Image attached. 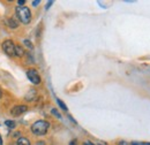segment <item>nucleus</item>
<instances>
[{"mask_svg":"<svg viewBox=\"0 0 150 145\" xmlns=\"http://www.w3.org/2000/svg\"><path fill=\"white\" fill-rule=\"evenodd\" d=\"M50 127L49 122L47 121H44V120H38L36 121L33 126H31V131L37 135V136H43L47 132V129Z\"/></svg>","mask_w":150,"mask_h":145,"instance_id":"nucleus-1","label":"nucleus"},{"mask_svg":"<svg viewBox=\"0 0 150 145\" xmlns=\"http://www.w3.org/2000/svg\"><path fill=\"white\" fill-rule=\"evenodd\" d=\"M16 16L19 18V20L23 23V24H28L31 21V13L30 9L25 6H19L16 8Z\"/></svg>","mask_w":150,"mask_h":145,"instance_id":"nucleus-2","label":"nucleus"},{"mask_svg":"<svg viewBox=\"0 0 150 145\" xmlns=\"http://www.w3.org/2000/svg\"><path fill=\"white\" fill-rule=\"evenodd\" d=\"M15 45H14V43L12 42V40H6V42H4V44H2V49H4V51H5V53L8 55V56H15L16 55V52H15Z\"/></svg>","mask_w":150,"mask_h":145,"instance_id":"nucleus-3","label":"nucleus"},{"mask_svg":"<svg viewBox=\"0 0 150 145\" xmlns=\"http://www.w3.org/2000/svg\"><path fill=\"white\" fill-rule=\"evenodd\" d=\"M27 76H28V78H29V81L33 83V84H39L40 83V76H39V74H38L35 69H30V70H28L27 72Z\"/></svg>","mask_w":150,"mask_h":145,"instance_id":"nucleus-4","label":"nucleus"},{"mask_svg":"<svg viewBox=\"0 0 150 145\" xmlns=\"http://www.w3.org/2000/svg\"><path fill=\"white\" fill-rule=\"evenodd\" d=\"M27 109H28V107L24 106V105H16V106H14L13 108L11 109V114L14 115V116H19L22 113L27 112Z\"/></svg>","mask_w":150,"mask_h":145,"instance_id":"nucleus-5","label":"nucleus"},{"mask_svg":"<svg viewBox=\"0 0 150 145\" xmlns=\"http://www.w3.org/2000/svg\"><path fill=\"white\" fill-rule=\"evenodd\" d=\"M8 25H9L11 28L15 29V28H18L19 23H18V21H16L14 18H8Z\"/></svg>","mask_w":150,"mask_h":145,"instance_id":"nucleus-6","label":"nucleus"},{"mask_svg":"<svg viewBox=\"0 0 150 145\" xmlns=\"http://www.w3.org/2000/svg\"><path fill=\"white\" fill-rule=\"evenodd\" d=\"M16 145H30V142H29V139L25 138V137H20L19 139H18Z\"/></svg>","mask_w":150,"mask_h":145,"instance_id":"nucleus-7","label":"nucleus"},{"mask_svg":"<svg viewBox=\"0 0 150 145\" xmlns=\"http://www.w3.org/2000/svg\"><path fill=\"white\" fill-rule=\"evenodd\" d=\"M15 52H16V55H18V56H22V55L24 54V51H23V49H22L20 45H18V46L15 47Z\"/></svg>","mask_w":150,"mask_h":145,"instance_id":"nucleus-8","label":"nucleus"},{"mask_svg":"<svg viewBox=\"0 0 150 145\" xmlns=\"http://www.w3.org/2000/svg\"><path fill=\"white\" fill-rule=\"evenodd\" d=\"M5 125H6L8 128H14V127H15V122H14V121H11V120L5 121Z\"/></svg>","mask_w":150,"mask_h":145,"instance_id":"nucleus-9","label":"nucleus"},{"mask_svg":"<svg viewBox=\"0 0 150 145\" xmlns=\"http://www.w3.org/2000/svg\"><path fill=\"white\" fill-rule=\"evenodd\" d=\"M57 103L59 104V106L64 109V111H67V107H66V105H65V103H64V101H61L60 99H57Z\"/></svg>","mask_w":150,"mask_h":145,"instance_id":"nucleus-10","label":"nucleus"},{"mask_svg":"<svg viewBox=\"0 0 150 145\" xmlns=\"http://www.w3.org/2000/svg\"><path fill=\"white\" fill-rule=\"evenodd\" d=\"M23 43H24V45H25V46H28V47H29L30 50H33V49H34V45H33V44L30 43V40H28V39H25V40H24Z\"/></svg>","mask_w":150,"mask_h":145,"instance_id":"nucleus-11","label":"nucleus"},{"mask_svg":"<svg viewBox=\"0 0 150 145\" xmlns=\"http://www.w3.org/2000/svg\"><path fill=\"white\" fill-rule=\"evenodd\" d=\"M51 113H52V114H54V115H56L57 118H58V119H61V115H60V114H59V113H58V111H57V109H52V111H51Z\"/></svg>","mask_w":150,"mask_h":145,"instance_id":"nucleus-12","label":"nucleus"},{"mask_svg":"<svg viewBox=\"0 0 150 145\" xmlns=\"http://www.w3.org/2000/svg\"><path fill=\"white\" fill-rule=\"evenodd\" d=\"M118 145H129L126 141H121V142H119V144Z\"/></svg>","mask_w":150,"mask_h":145,"instance_id":"nucleus-13","label":"nucleus"},{"mask_svg":"<svg viewBox=\"0 0 150 145\" xmlns=\"http://www.w3.org/2000/svg\"><path fill=\"white\" fill-rule=\"evenodd\" d=\"M132 145H144V144L141 143V142H132Z\"/></svg>","mask_w":150,"mask_h":145,"instance_id":"nucleus-14","label":"nucleus"},{"mask_svg":"<svg viewBox=\"0 0 150 145\" xmlns=\"http://www.w3.org/2000/svg\"><path fill=\"white\" fill-rule=\"evenodd\" d=\"M52 4H53V1H49V2H47V5H46V9H49V8H50V6H51Z\"/></svg>","mask_w":150,"mask_h":145,"instance_id":"nucleus-15","label":"nucleus"},{"mask_svg":"<svg viewBox=\"0 0 150 145\" xmlns=\"http://www.w3.org/2000/svg\"><path fill=\"white\" fill-rule=\"evenodd\" d=\"M39 2H40L39 0H36V1H33V5H34V6H38V4H39Z\"/></svg>","mask_w":150,"mask_h":145,"instance_id":"nucleus-16","label":"nucleus"},{"mask_svg":"<svg viewBox=\"0 0 150 145\" xmlns=\"http://www.w3.org/2000/svg\"><path fill=\"white\" fill-rule=\"evenodd\" d=\"M24 2H25L24 0H19V1H18V4H19V5H21V7H22V5H23Z\"/></svg>","mask_w":150,"mask_h":145,"instance_id":"nucleus-17","label":"nucleus"},{"mask_svg":"<svg viewBox=\"0 0 150 145\" xmlns=\"http://www.w3.org/2000/svg\"><path fill=\"white\" fill-rule=\"evenodd\" d=\"M69 145H76V141H75V139H74V141H72V142H71V144H69Z\"/></svg>","mask_w":150,"mask_h":145,"instance_id":"nucleus-18","label":"nucleus"},{"mask_svg":"<svg viewBox=\"0 0 150 145\" xmlns=\"http://www.w3.org/2000/svg\"><path fill=\"white\" fill-rule=\"evenodd\" d=\"M83 145H94V144H93V143H90V142H86Z\"/></svg>","mask_w":150,"mask_h":145,"instance_id":"nucleus-19","label":"nucleus"},{"mask_svg":"<svg viewBox=\"0 0 150 145\" xmlns=\"http://www.w3.org/2000/svg\"><path fill=\"white\" fill-rule=\"evenodd\" d=\"M2 144V139H1V136H0V145Z\"/></svg>","mask_w":150,"mask_h":145,"instance_id":"nucleus-20","label":"nucleus"},{"mask_svg":"<svg viewBox=\"0 0 150 145\" xmlns=\"http://www.w3.org/2000/svg\"><path fill=\"white\" fill-rule=\"evenodd\" d=\"M1 96H2V92H1V90H0V98H1Z\"/></svg>","mask_w":150,"mask_h":145,"instance_id":"nucleus-21","label":"nucleus"},{"mask_svg":"<svg viewBox=\"0 0 150 145\" xmlns=\"http://www.w3.org/2000/svg\"><path fill=\"white\" fill-rule=\"evenodd\" d=\"M144 145H150V143H143Z\"/></svg>","mask_w":150,"mask_h":145,"instance_id":"nucleus-22","label":"nucleus"}]
</instances>
